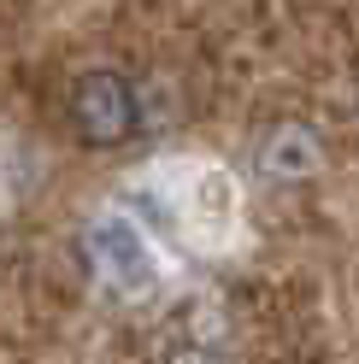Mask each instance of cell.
<instances>
[{
	"instance_id": "cell-1",
	"label": "cell",
	"mask_w": 359,
	"mask_h": 364,
	"mask_svg": "<svg viewBox=\"0 0 359 364\" xmlns=\"http://www.w3.org/2000/svg\"><path fill=\"white\" fill-rule=\"evenodd\" d=\"M71 124L88 147H118L136 129V88L118 71H88L71 88Z\"/></svg>"
},
{
	"instance_id": "cell-2",
	"label": "cell",
	"mask_w": 359,
	"mask_h": 364,
	"mask_svg": "<svg viewBox=\"0 0 359 364\" xmlns=\"http://www.w3.org/2000/svg\"><path fill=\"white\" fill-rule=\"evenodd\" d=\"M83 253H88V264H95V277L106 288H118V294H136V288L153 282V259H147V247L136 235V223H124V218L88 223Z\"/></svg>"
},
{
	"instance_id": "cell-3",
	"label": "cell",
	"mask_w": 359,
	"mask_h": 364,
	"mask_svg": "<svg viewBox=\"0 0 359 364\" xmlns=\"http://www.w3.org/2000/svg\"><path fill=\"white\" fill-rule=\"evenodd\" d=\"M318 165H324V141L306 124H283L271 141H265V153H259L265 176H312Z\"/></svg>"
},
{
	"instance_id": "cell-4",
	"label": "cell",
	"mask_w": 359,
	"mask_h": 364,
	"mask_svg": "<svg viewBox=\"0 0 359 364\" xmlns=\"http://www.w3.org/2000/svg\"><path fill=\"white\" fill-rule=\"evenodd\" d=\"M165 364H224L212 347H189V341H183V347H171L165 353Z\"/></svg>"
}]
</instances>
